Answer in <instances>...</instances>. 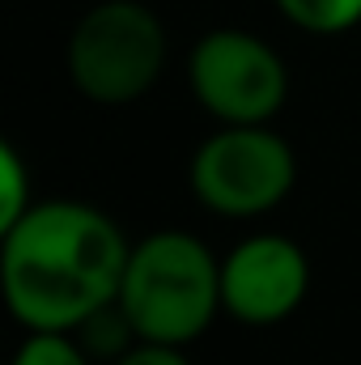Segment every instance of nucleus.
Returning <instances> with one entry per match:
<instances>
[{
  "label": "nucleus",
  "mask_w": 361,
  "mask_h": 365,
  "mask_svg": "<svg viewBox=\"0 0 361 365\" xmlns=\"http://www.w3.org/2000/svg\"><path fill=\"white\" fill-rule=\"evenodd\" d=\"M30 204H34L30 166H26V158L4 140V145H0V230H9Z\"/></svg>",
  "instance_id": "10"
},
{
  "label": "nucleus",
  "mask_w": 361,
  "mask_h": 365,
  "mask_svg": "<svg viewBox=\"0 0 361 365\" xmlns=\"http://www.w3.org/2000/svg\"><path fill=\"white\" fill-rule=\"evenodd\" d=\"M310 293V259L285 234H251L221 259V306L243 327H276Z\"/></svg>",
  "instance_id": "6"
},
{
  "label": "nucleus",
  "mask_w": 361,
  "mask_h": 365,
  "mask_svg": "<svg viewBox=\"0 0 361 365\" xmlns=\"http://www.w3.org/2000/svg\"><path fill=\"white\" fill-rule=\"evenodd\" d=\"M187 90L217 123H272L289 98V68L251 30H208L187 51Z\"/></svg>",
  "instance_id": "5"
},
{
  "label": "nucleus",
  "mask_w": 361,
  "mask_h": 365,
  "mask_svg": "<svg viewBox=\"0 0 361 365\" xmlns=\"http://www.w3.org/2000/svg\"><path fill=\"white\" fill-rule=\"evenodd\" d=\"M280 17L306 34H345L361 26V0H276Z\"/></svg>",
  "instance_id": "8"
},
{
  "label": "nucleus",
  "mask_w": 361,
  "mask_h": 365,
  "mask_svg": "<svg viewBox=\"0 0 361 365\" xmlns=\"http://www.w3.org/2000/svg\"><path fill=\"white\" fill-rule=\"evenodd\" d=\"M115 302L141 340L187 349L225 310L221 259L187 230H158L132 242Z\"/></svg>",
  "instance_id": "2"
},
{
  "label": "nucleus",
  "mask_w": 361,
  "mask_h": 365,
  "mask_svg": "<svg viewBox=\"0 0 361 365\" xmlns=\"http://www.w3.org/2000/svg\"><path fill=\"white\" fill-rule=\"evenodd\" d=\"M73 336L81 340V349L93 361H106V365H115L132 344H141V336H136V327H132V319L123 314L119 302H106L102 310H93L90 319H81L73 327Z\"/></svg>",
  "instance_id": "7"
},
{
  "label": "nucleus",
  "mask_w": 361,
  "mask_h": 365,
  "mask_svg": "<svg viewBox=\"0 0 361 365\" xmlns=\"http://www.w3.org/2000/svg\"><path fill=\"white\" fill-rule=\"evenodd\" d=\"M13 365H98L73 331H26Z\"/></svg>",
  "instance_id": "9"
},
{
  "label": "nucleus",
  "mask_w": 361,
  "mask_h": 365,
  "mask_svg": "<svg viewBox=\"0 0 361 365\" xmlns=\"http://www.w3.org/2000/svg\"><path fill=\"white\" fill-rule=\"evenodd\" d=\"M132 242L86 200H34L0 230V289L26 331H73L115 302Z\"/></svg>",
  "instance_id": "1"
},
{
  "label": "nucleus",
  "mask_w": 361,
  "mask_h": 365,
  "mask_svg": "<svg viewBox=\"0 0 361 365\" xmlns=\"http://www.w3.org/2000/svg\"><path fill=\"white\" fill-rule=\"evenodd\" d=\"M166 56V26L141 0H102L86 9L64 47L68 81L98 106H128L145 98L162 81Z\"/></svg>",
  "instance_id": "3"
},
{
  "label": "nucleus",
  "mask_w": 361,
  "mask_h": 365,
  "mask_svg": "<svg viewBox=\"0 0 361 365\" xmlns=\"http://www.w3.org/2000/svg\"><path fill=\"white\" fill-rule=\"evenodd\" d=\"M115 365H191V357L183 353L179 344H153V340H141V344H132Z\"/></svg>",
  "instance_id": "11"
},
{
  "label": "nucleus",
  "mask_w": 361,
  "mask_h": 365,
  "mask_svg": "<svg viewBox=\"0 0 361 365\" xmlns=\"http://www.w3.org/2000/svg\"><path fill=\"white\" fill-rule=\"evenodd\" d=\"M187 182L208 212L251 221L285 204L298 182V158L272 123H221L191 153Z\"/></svg>",
  "instance_id": "4"
}]
</instances>
